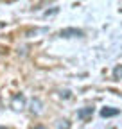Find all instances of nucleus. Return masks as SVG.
Masks as SVG:
<instances>
[{"label":"nucleus","mask_w":122,"mask_h":129,"mask_svg":"<svg viewBox=\"0 0 122 129\" xmlns=\"http://www.w3.org/2000/svg\"><path fill=\"white\" fill-rule=\"evenodd\" d=\"M115 115H118V109H115V108H104V109H101V117H104V118H110V117H115Z\"/></svg>","instance_id":"obj_3"},{"label":"nucleus","mask_w":122,"mask_h":129,"mask_svg":"<svg viewBox=\"0 0 122 129\" xmlns=\"http://www.w3.org/2000/svg\"><path fill=\"white\" fill-rule=\"evenodd\" d=\"M113 77H115V79H122V64L115 67V70H113Z\"/></svg>","instance_id":"obj_4"},{"label":"nucleus","mask_w":122,"mask_h":129,"mask_svg":"<svg viewBox=\"0 0 122 129\" xmlns=\"http://www.w3.org/2000/svg\"><path fill=\"white\" fill-rule=\"evenodd\" d=\"M92 115H94V108H90V106L77 111V118H79V120H88Z\"/></svg>","instance_id":"obj_2"},{"label":"nucleus","mask_w":122,"mask_h":129,"mask_svg":"<svg viewBox=\"0 0 122 129\" xmlns=\"http://www.w3.org/2000/svg\"><path fill=\"white\" fill-rule=\"evenodd\" d=\"M59 36H61V38H81V36H83V30L70 27V29H63V30L59 32Z\"/></svg>","instance_id":"obj_1"}]
</instances>
